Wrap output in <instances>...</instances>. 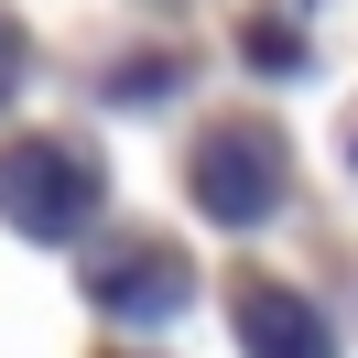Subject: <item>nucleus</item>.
Here are the masks:
<instances>
[{"label":"nucleus","mask_w":358,"mask_h":358,"mask_svg":"<svg viewBox=\"0 0 358 358\" xmlns=\"http://www.w3.org/2000/svg\"><path fill=\"white\" fill-rule=\"evenodd\" d=\"M22 87V33H11V11H0V98Z\"/></svg>","instance_id":"nucleus-5"},{"label":"nucleus","mask_w":358,"mask_h":358,"mask_svg":"<svg viewBox=\"0 0 358 358\" xmlns=\"http://www.w3.org/2000/svg\"><path fill=\"white\" fill-rule=\"evenodd\" d=\"M196 196H206V217H228V228H261L271 206H282V141H271L261 120L217 131V141L196 152Z\"/></svg>","instance_id":"nucleus-2"},{"label":"nucleus","mask_w":358,"mask_h":358,"mask_svg":"<svg viewBox=\"0 0 358 358\" xmlns=\"http://www.w3.org/2000/svg\"><path fill=\"white\" fill-rule=\"evenodd\" d=\"M228 315H239L250 358H336V348H326V315H315L304 293H282V282H239Z\"/></svg>","instance_id":"nucleus-3"},{"label":"nucleus","mask_w":358,"mask_h":358,"mask_svg":"<svg viewBox=\"0 0 358 358\" xmlns=\"http://www.w3.org/2000/svg\"><path fill=\"white\" fill-rule=\"evenodd\" d=\"M87 293H98L109 315H152V326H163V315L185 304V261H174L163 239H141V250H120V261H98Z\"/></svg>","instance_id":"nucleus-4"},{"label":"nucleus","mask_w":358,"mask_h":358,"mask_svg":"<svg viewBox=\"0 0 358 358\" xmlns=\"http://www.w3.org/2000/svg\"><path fill=\"white\" fill-rule=\"evenodd\" d=\"M0 217L22 228V239H76L98 217V163L76 141H22V152H0Z\"/></svg>","instance_id":"nucleus-1"}]
</instances>
